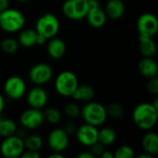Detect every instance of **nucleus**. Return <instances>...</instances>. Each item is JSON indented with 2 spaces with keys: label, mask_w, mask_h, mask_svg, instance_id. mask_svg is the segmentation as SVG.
I'll list each match as a JSON object with an SVG mask.
<instances>
[{
  "label": "nucleus",
  "mask_w": 158,
  "mask_h": 158,
  "mask_svg": "<svg viewBox=\"0 0 158 158\" xmlns=\"http://www.w3.org/2000/svg\"><path fill=\"white\" fill-rule=\"evenodd\" d=\"M158 107L153 103H141L132 111V121L140 130L151 131L157 122Z\"/></svg>",
  "instance_id": "1"
},
{
  "label": "nucleus",
  "mask_w": 158,
  "mask_h": 158,
  "mask_svg": "<svg viewBox=\"0 0 158 158\" xmlns=\"http://www.w3.org/2000/svg\"><path fill=\"white\" fill-rule=\"evenodd\" d=\"M81 117L85 123L95 127H100L107 119L106 106L94 101L87 102L82 108H81Z\"/></svg>",
  "instance_id": "2"
},
{
  "label": "nucleus",
  "mask_w": 158,
  "mask_h": 158,
  "mask_svg": "<svg viewBox=\"0 0 158 158\" xmlns=\"http://www.w3.org/2000/svg\"><path fill=\"white\" fill-rule=\"evenodd\" d=\"M25 23V16L16 8L7 7L0 12V28L6 32H18L24 28Z\"/></svg>",
  "instance_id": "3"
},
{
  "label": "nucleus",
  "mask_w": 158,
  "mask_h": 158,
  "mask_svg": "<svg viewBox=\"0 0 158 158\" xmlns=\"http://www.w3.org/2000/svg\"><path fill=\"white\" fill-rule=\"evenodd\" d=\"M79 85V80L75 73L69 70L60 72L55 81V89L56 93L63 97H71Z\"/></svg>",
  "instance_id": "4"
},
{
  "label": "nucleus",
  "mask_w": 158,
  "mask_h": 158,
  "mask_svg": "<svg viewBox=\"0 0 158 158\" xmlns=\"http://www.w3.org/2000/svg\"><path fill=\"white\" fill-rule=\"evenodd\" d=\"M60 23L57 17L53 13H44L38 18L35 23V31L44 35L47 40L56 36L59 31Z\"/></svg>",
  "instance_id": "5"
},
{
  "label": "nucleus",
  "mask_w": 158,
  "mask_h": 158,
  "mask_svg": "<svg viewBox=\"0 0 158 158\" xmlns=\"http://www.w3.org/2000/svg\"><path fill=\"white\" fill-rule=\"evenodd\" d=\"M24 150L23 139L17 134L5 137L0 144V154L6 158L20 157Z\"/></svg>",
  "instance_id": "6"
},
{
  "label": "nucleus",
  "mask_w": 158,
  "mask_h": 158,
  "mask_svg": "<svg viewBox=\"0 0 158 158\" xmlns=\"http://www.w3.org/2000/svg\"><path fill=\"white\" fill-rule=\"evenodd\" d=\"M88 9V2L84 0H65L62 5V12L64 16L71 20L83 19Z\"/></svg>",
  "instance_id": "7"
},
{
  "label": "nucleus",
  "mask_w": 158,
  "mask_h": 158,
  "mask_svg": "<svg viewBox=\"0 0 158 158\" xmlns=\"http://www.w3.org/2000/svg\"><path fill=\"white\" fill-rule=\"evenodd\" d=\"M26 83L19 76H10L4 83V93L11 100H19L26 94Z\"/></svg>",
  "instance_id": "8"
},
{
  "label": "nucleus",
  "mask_w": 158,
  "mask_h": 158,
  "mask_svg": "<svg viewBox=\"0 0 158 158\" xmlns=\"http://www.w3.org/2000/svg\"><path fill=\"white\" fill-rule=\"evenodd\" d=\"M136 27L139 35L154 37L158 31L157 18L153 13H143L138 18Z\"/></svg>",
  "instance_id": "9"
},
{
  "label": "nucleus",
  "mask_w": 158,
  "mask_h": 158,
  "mask_svg": "<svg viewBox=\"0 0 158 158\" xmlns=\"http://www.w3.org/2000/svg\"><path fill=\"white\" fill-rule=\"evenodd\" d=\"M53 77V69L50 65L46 63H37L33 65L29 70V79L34 85H41L47 83Z\"/></svg>",
  "instance_id": "10"
},
{
  "label": "nucleus",
  "mask_w": 158,
  "mask_h": 158,
  "mask_svg": "<svg viewBox=\"0 0 158 158\" xmlns=\"http://www.w3.org/2000/svg\"><path fill=\"white\" fill-rule=\"evenodd\" d=\"M19 122L22 128H24L25 130H36L44 122L43 111L41 109L30 107L21 113L19 117Z\"/></svg>",
  "instance_id": "11"
},
{
  "label": "nucleus",
  "mask_w": 158,
  "mask_h": 158,
  "mask_svg": "<svg viewBox=\"0 0 158 158\" xmlns=\"http://www.w3.org/2000/svg\"><path fill=\"white\" fill-rule=\"evenodd\" d=\"M47 143L52 152L63 153L69 144V135L63 129H54L47 137Z\"/></svg>",
  "instance_id": "12"
},
{
  "label": "nucleus",
  "mask_w": 158,
  "mask_h": 158,
  "mask_svg": "<svg viewBox=\"0 0 158 158\" xmlns=\"http://www.w3.org/2000/svg\"><path fill=\"white\" fill-rule=\"evenodd\" d=\"M98 129L88 123H84L76 130V139L83 146L90 147L98 142Z\"/></svg>",
  "instance_id": "13"
},
{
  "label": "nucleus",
  "mask_w": 158,
  "mask_h": 158,
  "mask_svg": "<svg viewBox=\"0 0 158 158\" xmlns=\"http://www.w3.org/2000/svg\"><path fill=\"white\" fill-rule=\"evenodd\" d=\"M27 104L30 107L42 109L48 102V94L44 88L41 85H35L27 93Z\"/></svg>",
  "instance_id": "14"
},
{
  "label": "nucleus",
  "mask_w": 158,
  "mask_h": 158,
  "mask_svg": "<svg viewBox=\"0 0 158 158\" xmlns=\"http://www.w3.org/2000/svg\"><path fill=\"white\" fill-rule=\"evenodd\" d=\"M85 19H87L89 25L95 29H100L104 27L107 20L106 14L100 6L95 7H89Z\"/></svg>",
  "instance_id": "15"
},
{
  "label": "nucleus",
  "mask_w": 158,
  "mask_h": 158,
  "mask_svg": "<svg viewBox=\"0 0 158 158\" xmlns=\"http://www.w3.org/2000/svg\"><path fill=\"white\" fill-rule=\"evenodd\" d=\"M46 51L50 57L53 59H60L64 56L66 53V44L65 42L57 37H53L47 40Z\"/></svg>",
  "instance_id": "16"
},
{
  "label": "nucleus",
  "mask_w": 158,
  "mask_h": 158,
  "mask_svg": "<svg viewBox=\"0 0 158 158\" xmlns=\"http://www.w3.org/2000/svg\"><path fill=\"white\" fill-rule=\"evenodd\" d=\"M104 10L107 19L118 20L121 19L125 13V5L123 0H108Z\"/></svg>",
  "instance_id": "17"
},
{
  "label": "nucleus",
  "mask_w": 158,
  "mask_h": 158,
  "mask_svg": "<svg viewBox=\"0 0 158 158\" xmlns=\"http://www.w3.org/2000/svg\"><path fill=\"white\" fill-rule=\"evenodd\" d=\"M138 69L141 75L147 79H151L157 76V63L153 57L143 56L138 64Z\"/></svg>",
  "instance_id": "18"
},
{
  "label": "nucleus",
  "mask_w": 158,
  "mask_h": 158,
  "mask_svg": "<svg viewBox=\"0 0 158 158\" xmlns=\"http://www.w3.org/2000/svg\"><path fill=\"white\" fill-rule=\"evenodd\" d=\"M142 146L145 153L153 156L158 154V136L152 131H147L142 139Z\"/></svg>",
  "instance_id": "19"
},
{
  "label": "nucleus",
  "mask_w": 158,
  "mask_h": 158,
  "mask_svg": "<svg viewBox=\"0 0 158 158\" xmlns=\"http://www.w3.org/2000/svg\"><path fill=\"white\" fill-rule=\"evenodd\" d=\"M94 95H95L94 89L91 85L89 84L80 85L79 84L76 90L74 91L73 94L71 95V97L73 98V100L77 102L87 103L89 101H92L94 98Z\"/></svg>",
  "instance_id": "20"
},
{
  "label": "nucleus",
  "mask_w": 158,
  "mask_h": 158,
  "mask_svg": "<svg viewBox=\"0 0 158 158\" xmlns=\"http://www.w3.org/2000/svg\"><path fill=\"white\" fill-rule=\"evenodd\" d=\"M139 49L143 56L154 57L156 54V44L153 37L139 35Z\"/></svg>",
  "instance_id": "21"
},
{
  "label": "nucleus",
  "mask_w": 158,
  "mask_h": 158,
  "mask_svg": "<svg viewBox=\"0 0 158 158\" xmlns=\"http://www.w3.org/2000/svg\"><path fill=\"white\" fill-rule=\"evenodd\" d=\"M37 32L32 29H22L19 31L18 42L19 45L25 48H31L36 45Z\"/></svg>",
  "instance_id": "22"
},
{
  "label": "nucleus",
  "mask_w": 158,
  "mask_h": 158,
  "mask_svg": "<svg viewBox=\"0 0 158 158\" xmlns=\"http://www.w3.org/2000/svg\"><path fill=\"white\" fill-rule=\"evenodd\" d=\"M117 140L116 131L110 127H104L98 131V142L105 147L112 145Z\"/></svg>",
  "instance_id": "23"
},
{
  "label": "nucleus",
  "mask_w": 158,
  "mask_h": 158,
  "mask_svg": "<svg viewBox=\"0 0 158 158\" xmlns=\"http://www.w3.org/2000/svg\"><path fill=\"white\" fill-rule=\"evenodd\" d=\"M23 143L25 150L40 151L44 145L43 139L38 134H29L23 138Z\"/></svg>",
  "instance_id": "24"
},
{
  "label": "nucleus",
  "mask_w": 158,
  "mask_h": 158,
  "mask_svg": "<svg viewBox=\"0 0 158 158\" xmlns=\"http://www.w3.org/2000/svg\"><path fill=\"white\" fill-rule=\"evenodd\" d=\"M17 124L14 120L10 118H2L0 121V136L2 138L8 137L16 134Z\"/></svg>",
  "instance_id": "25"
},
{
  "label": "nucleus",
  "mask_w": 158,
  "mask_h": 158,
  "mask_svg": "<svg viewBox=\"0 0 158 158\" xmlns=\"http://www.w3.org/2000/svg\"><path fill=\"white\" fill-rule=\"evenodd\" d=\"M43 114H44V121H46L47 123H49L51 125L58 124L62 118V113L60 112V110H58L57 108L53 107V106L46 107L43 111Z\"/></svg>",
  "instance_id": "26"
},
{
  "label": "nucleus",
  "mask_w": 158,
  "mask_h": 158,
  "mask_svg": "<svg viewBox=\"0 0 158 158\" xmlns=\"http://www.w3.org/2000/svg\"><path fill=\"white\" fill-rule=\"evenodd\" d=\"M19 47V44L18 40L12 37H6L0 42V49L7 55L15 54L18 51Z\"/></svg>",
  "instance_id": "27"
},
{
  "label": "nucleus",
  "mask_w": 158,
  "mask_h": 158,
  "mask_svg": "<svg viewBox=\"0 0 158 158\" xmlns=\"http://www.w3.org/2000/svg\"><path fill=\"white\" fill-rule=\"evenodd\" d=\"M107 117H110L115 119H119L124 116L123 106L118 103H110L106 107Z\"/></svg>",
  "instance_id": "28"
},
{
  "label": "nucleus",
  "mask_w": 158,
  "mask_h": 158,
  "mask_svg": "<svg viewBox=\"0 0 158 158\" xmlns=\"http://www.w3.org/2000/svg\"><path fill=\"white\" fill-rule=\"evenodd\" d=\"M63 113L69 118H77L81 116V108L76 103H68L63 109Z\"/></svg>",
  "instance_id": "29"
},
{
  "label": "nucleus",
  "mask_w": 158,
  "mask_h": 158,
  "mask_svg": "<svg viewBox=\"0 0 158 158\" xmlns=\"http://www.w3.org/2000/svg\"><path fill=\"white\" fill-rule=\"evenodd\" d=\"M115 158H133L134 157V151L129 145H120L117 148L114 154Z\"/></svg>",
  "instance_id": "30"
},
{
  "label": "nucleus",
  "mask_w": 158,
  "mask_h": 158,
  "mask_svg": "<svg viewBox=\"0 0 158 158\" xmlns=\"http://www.w3.org/2000/svg\"><path fill=\"white\" fill-rule=\"evenodd\" d=\"M148 82H147V85H146V88H147V91L151 94H154V95H156L158 94V80L156 77H154V78H151V79H148Z\"/></svg>",
  "instance_id": "31"
},
{
  "label": "nucleus",
  "mask_w": 158,
  "mask_h": 158,
  "mask_svg": "<svg viewBox=\"0 0 158 158\" xmlns=\"http://www.w3.org/2000/svg\"><path fill=\"white\" fill-rule=\"evenodd\" d=\"M104 150H105V146L99 142H96L95 143L90 146V152L94 157H99L104 152Z\"/></svg>",
  "instance_id": "32"
},
{
  "label": "nucleus",
  "mask_w": 158,
  "mask_h": 158,
  "mask_svg": "<svg viewBox=\"0 0 158 158\" xmlns=\"http://www.w3.org/2000/svg\"><path fill=\"white\" fill-rule=\"evenodd\" d=\"M77 128H78V127L76 126V124H75L74 122L69 121V122H67V123L65 124L63 130H64L69 135H72V134H75Z\"/></svg>",
  "instance_id": "33"
},
{
  "label": "nucleus",
  "mask_w": 158,
  "mask_h": 158,
  "mask_svg": "<svg viewBox=\"0 0 158 158\" xmlns=\"http://www.w3.org/2000/svg\"><path fill=\"white\" fill-rule=\"evenodd\" d=\"M21 158H40L41 155L38 151H31V150H24L22 155L20 156Z\"/></svg>",
  "instance_id": "34"
},
{
  "label": "nucleus",
  "mask_w": 158,
  "mask_h": 158,
  "mask_svg": "<svg viewBox=\"0 0 158 158\" xmlns=\"http://www.w3.org/2000/svg\"><path fill=\"white\" fill-rule=\"evenodd\" d=\"M46 42H47V39H46L44 35H42V34H38V33H37V37H36V44L43 45V44H44Z\"/></svg>",
  "instance_id": "35"
},
{
  "label": "nucleus",
  "mask_w": 158,
  "mask_h": 158,
  "mask_svg": "<svg viewBox=\"0 0 158 158\" xmlns=\"http://www.w3.org/2000/svg\"><path fill=\"white\" fill-rule=\"evenodd\" d=\"M77 158H95L90 151H86V152H81L80 154L77 155Z\"/></svg>",
  "instance_id": "36"
},
{
  "label": "nucleus",
  "mask_w": 158,
  "mask_h": 158,
  "mask_svg": "<svg viewBox=\"0 0 158 158\" xmlns=\"http://www.w3.org/2000/svg\"><path fill=\"white\" fill-rule=\"evenodd\" d=\"M9 0H0V12L4 11L8 7Z\"/></svg>",
  "instance_id": "37"
},
{
  "label": "nucleus",
  "mask_w": 158,
  "mask_h": 158,
  "mask_svg": "<svg viewBox=\"0 0 158 158\" xmlns=\"http://www.w3.org/2000/svg\"><path fill=\"white\" fill-rule=\"evenodd\" d=\"M101 158H114V154L111 153L110 151H106L104 150V152L102 153V155L100 156Z\"/></svg>",
  "instance_id": "38"
},
{
  "label": "nucleus",
  "mask_w": 158,
  "mask_h": 158,
  "mask_svg": "<svg viewBox=\"0 0 158 158\" xmlns=\"http://www.w3.org/2000/svg\"><path fill=\"white\" fill-rule=\"evenodd\" d=\"M49 158H64V155L60 152H53L51 155L48 156Z\"/></svg>",
  "instance_id": "39"
},
{
  "label": "nucleus",
  "mask_w": 158,
  "mask_h": 158,
  "mask_svg": "<svg viewBox=\"0 0 158 158\" xmlns=\"http://www.w3.org/2000/svg\"><path fill=\"white\" fill-rule=\"evenodd\" d=\"M5 108V99H4V96L0 94V114L3 112Z\"/></svg>",
  "instance_id": "40"
},
{
  "label": "nucleus",
  "mask_w": 158,
  "mask_h": 158,
  "mask_svg": "<svg viewBox=\"0 0 158 158\" xmlns=\"http://www.w3.org/2000/svg\"><path fill=\"white\" fill-rule=\"evenodd\" d=\"M138 158H153V156L152 155H150V154H148V153H143V154H141V155H139Z\"/></svg>",
  "instance_id": "41"
},
{
  "label": "nucleus",
  "mask_w": 158,
  "mask_h": 158,
  "mask_svg": "<svg viewBox=\"0 0 158 158\" xmlns=\"http://www.w3.org/2000/svg\"><path fill=\"white\" fill-rule=\"evenodd\" d=\"M19 2H21V3H25V2H28L29 0H19Z\"/></svg>",
  "instance_id": "42"
},
{
  "label": "nucleus",
  "mask_w": 158,
  "mask_h": 158,
  "mask_svg": "<svg viewBox=\"0 0 158 158\" xmlns=\"http://www.w3.org/2000/svg\"><path fill=\"white\" fill-rule=\"evenodd\" d=\"M1 119H2V118H1V117H0V121H1Z\"/></svg>",
  "instance_id": "43"
},
{
  "label": "nucleus",
  "mask_w": 158,
  "mask_h": 158,
  "mask_svg": "<svg viewBox=\"0 0 158 158\" xmlns=\"http://www.w3.org/2000/svg\"><path fill=\"white\" fill-rule=\"evenodd\" d=\"M84 1H87V2H88V1H89V0H84Z\"/></svg>",
  "instance_id": "44"
}]
</instances>
